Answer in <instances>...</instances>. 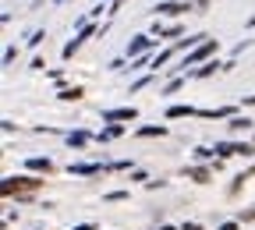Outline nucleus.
I'll return each mask as SVG.
<instances>
[{
  "label": "nucleus",
  "instance_id": "obj_5",
  "mask_svg": "<svg viewBox=\"0 0 255 230\" xmlns=\"http://www.w3.org/2000/svg\"><path fill=\"white\" fill-rule=\"evenodd\" d=\"M216 152H220V156H252L255 149H252V145H231V142H220Z\"/></svg>",
  "mask_w": 255,
  "mask_h": 230
},
{
  "label": "nucleus",
  "instance_id": "obj_10",
  "mask_svg": "<svg viewBox=\"0 0 255 230\" xmlns=\"http://www.w3.org/2000/svg\"><path fill=\"white\" fill-rule=\"evenodd\" d=\"M71 174H82V177L100 174V163H71Z\"/></svg>",
  "mask_w": 255,
  "mask_h": 230
},
{
  "label": "nucleus",
  "instance_id": "obj_4",
  "mask_svg": "<svg viewBox=\"0 0 255 230\" xmlns=\"http://www.w3.org/2000/svg\"><path fill=\"white\" fill-rule=\"evenodd\" d=\"M156 11H159V14H174V18H177V14L191 11V7H188V4H181V0H159V4H156Z\"/></svg>",
  "mask_w": 255,
  "mask_h": 230
},
{
  "label": "nucleus",
  "instance_id": "obj_23",
  "mask_svg": "<svg viewBox=\"0 0 255 230\" xmlns=\"http://www.w3.org/2000/svg\"><path fill=\"white\" fill-rule=\"evenodd\" d=\"M159 230H174V227H159Z\"/></svg>",
  "mask_w": 255,
  "mask_h": 230
},
{
  "label": "nucleus",
  "instance_id": "obj_20",
  "mask_svg": "<svg viewBox=\"0 0 255 230\" xmlns=\"http://www.w3.org/2000/svg\"><path fill=\"white\" fill-rule=\"evenodd\" d=\"M220 230H238V223H223V227H220Z\"/></svg>",
  "mask_w": 255,
  "mask_h": 230
},
{
  "label": "nucleus",
  "instance_id": "obj_2",
  "mask_svg": "<svg viewBox=\"0 0 255 230\" xmlns=\"http://www.w3.org/2000/svg\"><path fill=\"white\" fill-rule=\"evenodd\" d=\"M209 53H216V39H206L199 50H191L188 53V60H184V68H191V64H199V60H206Z\"/></svg>",
  "mask_w": 255,
  "mask_h": 230
},
{
  "label": "nucleus",
  "instance_id": "obj_22",
  "mask_svg": "<svg viewBox=\"0 0 255 230\" xmlns=\"http://www.w3.org/2000/svg\"><path fill=\"white\" fill-rule=\"evenodd\" d=\"M199 7H209V0H199Z\"/></svg>",
  "mask_w": 255,
  "mask_h": 230
},
{
  "label": "nucleus",
  "instance_id": "obj_12",
  "mask_svg": "<svg viewBox=\"0 0 255 230\" xmlns=\"http://www.w3.org/2000/svg\"><path fill=\"white\" fill-rule=\"evenodd\" d=\"M191 114H195V110L184 107V103H177V107H170V110H167V117H170V120H177V117H191Z\"/></svg>",
  "mask_w": 255,
  "mask_h": 230
},
{
  "label": "nucleus",
  "instance_id": "obj_1",
  "mask_svg": "<svg viewBox=\"0 0 255 230\" xmlns=\"http://www.w3.org/2000/svg\"><path fill=\"white\" fill-rule=\"evenodd\" d=\"M43 188V181L39 177H7L4 181V195H7V199H11V195H18V199H25V195H32V191H39Z\"/></svg>",
  "mask_w": 255,
  "mask_h": 230
},
{
  "label": "nucleus",
  "instance_id": "obj_17",
  "mask_svg": "<svg viewBox=\"0 0 255 230\" xmlns=\"http://www.w3.org/2000/svg\"><path fill=\"white\" fill-rule=\"evenodd\" d=\"M68 142H71V145H78V149H82V145H85V142H89V135H85V131H75V135H68Z\"/></svg>",
  "mask_w": 255,
  "mask_h": 230
},
{
  "label": "nucleus",
  "instance_id": "obj_6",
  "mask_svg": "<svg viewBox=\"0 0 255 230\" xmlns=\"http://www.w3.org/2000/svg\"><path fill=\"white\" fill-rule=\"evenodd\" d=\"M89 36H92V28H82V32H78V36H75V39H71L68 46H64V60H71V57L78 53V46H82V43H85Z\"/></svg>",
  "mask_w": 255,
  "mask_h": 230
},
{
  "label": "nucleus",
  "instance_id": "obj_19",
  "mask_svg": "<svg viewBox=\"0 0 255 230\" xmlns=\"http://www.w3.org/2000/svg\"><path fill=\"white\" fill-rule=\"evenodd\" d=\"M75 230H96V227H92V223H78Z\"/></svg>",
  "mask_w": 255,
  "mask_h": 230
},
{
  "label": "nucleus",
  "instance_id": "obj_21",
  "mask_svg": "<svg viewBox=\"0 0 255 230\" xmlns=\"http://www.w3.org/2000/svg\"><path fill=\"white\" fill-rule=\"evenodd\" d=\"M248 28H255V14H252V18H248Z\"/></svg>",
  "mask_w": 255,
  "mask_h": 230
},
{
  "label": "nucleus",
  "instance_id": "obj_11",
  "mask_svg": "<svg viewBox=\"0 0 255 230\" xmlns=\"http://www.w3.org/2000/svg\"><path fill=\"white\" fill-rule=\"evenodd\" d=\"M121 135H124V127H121V124H110V127L100 131V142H114V138H121Z\"/></svg>",
  "mask_w": 255,
  "mask_h": 230
},
{
  "label": "nucleus",
  "instance_id": "obj_3",
  "mask_svg": "<svg viewBox=\"0 0 255 230\" xmlns=\"http://www.w3.org/2000/svg\"><path fill=\"white\" fill-rule=\"evenodd\" d=\"M135 117H138V110H135V107H121V110H103V120H110V124H114V120H135Z\"/></svg>",
  "mask_w": 255,
  "mask_h": 230
},
{
  "label": "nucleus",
  "instance_id": "obj_8",
  "mask_svg": "<svg viewBox=\"0 0 255 230\" xmlns=\"http://www.w3.org/2000/svg\"><path fill=\"white\" fill-rule=\"evenodd\" d=\"M149 46H152V36H135L131 46H128V57H138V53H145Z\"/></svg>",
  "mask_w": 255,
  "mask_h": 230
},
{
  "label": "nucleus",
  "instance_id": "obj_13",
  "mask_svg": "<svg viewBox=\"0 0 255 230\" xmlns=\"http://www.w3.org/2000/svg\"><path fill=\"white\" fill-rule=\"evenodd\" d=\"M60 100L64 103H75V100H82V89L75 85V89H60Z\"/></svg>",
  "mask_w": 255,
  "mask_h": 230
},
{
  "label": "nucleus",
  "instance_id": "obj_18",
  "mask_svg": "<svg viewBox=\"0 0 255 230\" xmlns=\"http://www.w3.org/2000/svg\"><path fill=\"white\" fill-rule=\"evenodd\" d=\"M181 230H202V223H184Z\"/></svg>",
  "mask_w": 255,
  "mask_h": 230
},
{
  "label": "nucleus",
  "instance_id": "obj_9",
  "mask_svg": "<svg viewBox=\"0 0 255 230\" xmlns=\"http://www.w3.org/2000/svg\"><path fill=\"white\" fill-rule=\"evenodd\" d=\"M167 127L163 124H149V127H138V138H163Z\"/></svg>",
  "mask_w": 255,
  "mask_h": 230
},
{
  "label": "nucleus",
  "instance_id": "obj_14",
  "mask_svg": "<svg viewBox=\"0 0 255 230\" xmlns=\"http://www.w3.org/2000/svg\"><path fill=\"white\" fill-rule=\"evenodd\" d=\"M191 174V181H195V184H209V170L206 167H195V170H188Z\"/></svg>",
  "mask_w": 255,
  "mask_h": 230
},
{
  "label": "nucleus",
  "instance_id": "obj_24",
  "mask_svg": "<svg viewBox=\"0 0 255 230\" xmlns=\"http://www.w3.org/2000/svg\"><path fill=\"white\" fill-rule=\"evenodd\" d=\"M100 4H103V0H100Z\"/></svg>",
  "mask_w": 255,
  "mask_h": 230
},
{
  "label": "nucleus",
  "instance_id": "obj_16",
  "mask_svg": "<svg viewBox=\"0 0 255 230\" xmlns=\"http://www.w3.org/2000/svg\"><path fill=\"white\" fill-rule=\"evenodd\" d=\"M216 68H220V64H216V60H209V64H202V68H199L195 75H199V78H209V75H213Z\"/></svg>",
  "mask_w": 255,
  "mask_h": 230
},
{
  "label": "nucleus",
  "instance_id": "obj_15",
  "mask_svg": "<svg viewBox=\"0 0 255 230\" xmlns=\"http://www.w3.org/2000/svg\"><path fill=\"white\" fill-rule=\"evenodd\" d=\"M245 127H252L248 117H231V131H245Z\"/></svg>",
  "mask_w": 255,
  "mask_h": 230
},
{
  "label": "nucleus",
  "instance_id": "obj_7",
  "mask_svg": "<svg viewBox=\"0 0 255 230\" xmlns=\"http://www.w3.org/2000/svg\"><path fill=\"white\" fill-rule=\"evenodd\" d=\"M25 167H28V170H36V174H50V170H53V159H46V156H32Z\"/></svg>",
  "mask_w": 255,
  "mask_h": 230
}]
</instances>
